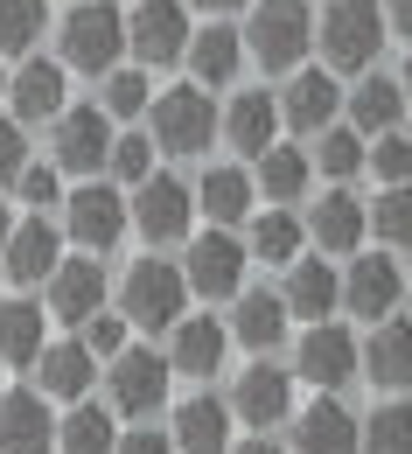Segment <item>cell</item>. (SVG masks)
Returning a JSON list of instances; mask_svg holds the SVG:
<instances>
[{
  "instance_id": "cell-1",
  "label": "cell",
  "mask_w": 412,
  "mask_h": 454,
  "mask_svg": "<svg viewBox=\"0 0 412 454\" xmlns=\"http://www.w3.org/2000/svg\"><path fill=\"white\" fill-rule=\"evenodd\" d=\"M315 50V14L307 0H252L245 7V57L266 77H294Z\"/></svg>"
},
{
  "instance_id": "cell-2",
  "label": "cell",
  "mask_w": 412,
  "mask_h": 454,
  "mask_svg": "<svg viewBox=\"0 0 412 454\" xmlns=\"http://www.w3.org/2000/svg\"><path fill=\"white\" fill-rule=\"evenodd\" d=\"M385 7L377 0H329L322 21H315V50L336 77H356V70H377V50H385Z\"/></svg>"
},
{
  "instance_id": "cell-3",
  "label": "cell",
  "mask_w": 412,
  "mask_h": 454,
  "mask_svg": "<svg viewBox=\"0 0 412 454\" xmlns=\"http://www.w3.org/2000/svg\"><path fill=\"white\" fill-rule=\"evenodd\" d=\"M57 57L63 70H84V77H105L126 63V7L113 0H77L57 28Z\"/></svg>"
},
{
  "instance_id": "cell-4",
  "label": "cell",
  "mask_w": 412,
  "mask_h": 454,
  "mask_svg": "<svg viewBox=\"0 0 412 454\" xmlns=\"http://www.w3.org/2000/svg\"><path fill=\"white\" fill-rule=\"evenodd\" d=\"M189 273L182 266H168L161 252H147L140 266H126V280H119V315L133 322V329H175L182 315H189Z\"/></svg>"
},
{
  "instance_id": "cell-5",
  "label": "cell",
  "mask_w": 412,
  "mask_h": 454,
  "mask_svg": "<svg viewBox=\"0 0 412 454\" xmlns=\"http://www.w3.org/2000/svg\"><path fill=\"white\" fill-rule=\"evenodd\" d=\"M133 231V210H126V189L119 182H70L63 189V238L77 245V252H91V259H105L119 252V238Z\"/></svg>"
},
{
  "instance_id": "cell-6",
  "label": "cell",
  "mask_w": 412,
  "mask_h": 454,
  "mask_svg": "<svg viewBox=\"0 0 412 454\" xmlns=\"http://www.w3.org/2000/svg\"><path fill=\"white\" fill-rule=\"evenodd\" d=\"M147 133H154V147L161 154H210V140L224 133V113L210 106V91L203 84H175V91H154V106H147Z\"/></svg>"
},
{
  "instance_id": "cell-7",
  "label": "cell",
  "mask_w": 412,
  "mask_h": 454,
  "mask_svg": "<svg viewBox=\"0 0 412 454\" xmlns=\"http://www.w3.org/2000/svg\"><path fill=\"white\" fill-rule=\"evenodd\" d=\"M126 210H133V231L147 238V252H168V245H189V231H196V189L182 175L154 168L147 182L126 189Z\"/></svg>"
},
{
  "instance_id": "cell-8",
  "label": "cell",
  "mask_w": 412,
  "mask_h": 454,
  "mask_svg": "<svg viewBox=\"0 0 412 454\" xmlns=\"http://www.w3.org/2000/svg\"><path fill=\"white\" fill-rule=\"evenodd\" d=\"M189 35H196L189 0H133L126 7V57L140 70H175L189 57Z\"/></svg>"
},
{
  "instance_id": "cell-9",
  "label": "cell",
  "mask_w": 412,
  "mask_h": 454,
  "mask_svg": "<svg viewBox=\"0 0 412 454\" xmlns=\"http://www.w3.org/2000/svg\"><path fill=\"white\" fill-rule=\"evenodd\" d=\"M245 266H252V252H245V238L224 224L210 231H189V245H182V273H189V294L196 301H237L245 294Z\"/></svg>"
},
{
  "instance_id": "cell-10",
  "label": "cell",
  "mask_w": 412,
  "mask_h": 454,
  "mask_svg": "<svg viewBox=\"0 0 412 454\" xmlns=\"http://www.w3.org/2000/svg\"><path fill=\"white\" fill-rule=\"evenodd\" d=\"M168 385H175V364L154 356V349H133L126 342L113 364H105V405H113L119 419H154L168 405Z\"/></svg>"
},
{
  "instance_id": "cell-11",
  "label": "cell",
  "mask_w": 412,
  "mask_h": 454,
  "mask_svg": "<svg viewBox=\"0 0 412 454\" xmlns=\"http://www.w3.org/2000/svg\"><path fill=\"white\" fill-rule=\"evenodd\" d=\"M113 154V113L91 98V106H63L50 119V161H57L70 182H91Z\"/></svg>"
},
{
  "instance_id": "cell-12",
  "label": "cell",
  "mask_w": 412,
  "mask_h": 454,
  "mask_svg": "<svg viewBox=\"0 0 412 454\" xmlns=\"http://www.w3.org/2000/svg\"><path fill=\"white\" fill-rule=\"evenodd\" d=\"M294 378L315 392H343L350 378H363V342L329 315V322H307L294 342Z\"/></svg>"
},
{
  "instance_id": "cell-13",
  "label": "cell",
  "mask_w": 412,
  "mask_h": 454,
  "mask_svg": "<svg viewBox=\"0 0 412 454\" xmlns=\"http://www.w3.org/2000/svg\"><path fill=\"white\" fill-rule=\"evenodd\" d=\"M231 412H237V427H252V434L287 427L294 419V371H280L273 356H252L231 385Z\"/></svg>"
},
{
  "instance_id": "cell-14",
  "label": "cell",
  "mask_w": 412,
  "mask_h": 454,
  "mask_svg": "<svg viewBox=\"0 0 412 454\" xmlns=\"http://www.w3.org/2000/svg\"><path fill=\"white\" fill-rule=\"evenodd\" d=\"M287 427H294L287 454H363V419L336 392H322L315 405H294Z\"/></svg>"
},
{
  "instance_id": "cell-15",
  "label": "cell",
  "mask_w": 412,
  "mask_h": 454,
  "mask_svg": "<svg viewBox=\"0 0 412 454\" xmlns=\"http://www.w3.org/2000/svg\"><path fill=\"white\" fill-rule=\"evenodd\" d=\"M399 301H406V266L385 259V252H350V266H343V308L356 322H385Z\"/></svg>"
},
{
  "instance_id": "cell-16",
  "label": "cell",
  "mask_w": 412,
  "mask_h": 454,
  "mask_svg": "<svg viewBox=\"0 0 412 454\" xmlns=\"http://www.w3.org/2000/svg\"><path fill=\"white\" fill-rule=\"evenodd\" d=\"M280 119L294 126V133H329L336 119H343V84H336V70L329 63H300L294 77H287V91H280Z\"/></svg>"
},
{
  "instance_id": "cell-17",
  "label": "cell",
  "mask_w": 412,
  "mask_h": 454,
  "mask_svg": "<svg viewBox=\"0 0 412 454\" xmlns=\"http://www.w3.org/2000/svg\"><path fill=\"white\" fill-rule=\"evenodd\" d=\"M0 266H7V280H14V286H43V280H50V273L63 266V224H50L43 210L14 217V231H7V252H0Z\"/></svg>"
},
{
  "instance_id": "cell-18",
  "label": "cell",
  "mask_w": 412,
  "mask_h": 454,
  "mask_svg": "<svg viewBox=\"0 0 412 454\" xmlns=\"http://www.w3.org/2000/svg\"><path fill=\"white\" fill-rule=\"evenodd\" d=\"M63 106H70V70H63V57H21V70L7 77V113L21 119V126H43Z\"/></svg>"
},
{
  "instance_id": "cell-19",
  "label": "cell",
  "mask_w": 412,
  "mask_h": 454,
  "mask_svg": "<svg viewBox=\"0 0 412 454\" xmlns=\"http://www.w3.org/2000/svg\"><path fill=\"white\" fill-rule=\"evenodd\" d=\"M237 427V412H231V398H217V392H189L168 412V434H175V448L182 454H231V434Z\"/></svg>"
},
{
  "instance_id": "cell-20",
  "label": "cell",
  "mask_w": 412,
  "mask_h": 454,
  "mask_svg": "<svg viewBox=\"0 0 412 454\" xmlns=\"http://www.w3.org/2000/svg\"><path fill=\"white\" fill-rule=\"evenodd\" d=\"M43 308L57 315V322H91L98 308H105V266L91 259V252H77V259H63L57 273L43 280Z\"/></svg>"
},
{
  "instance_id": "cell-21",
  "label": "cell",
  "mask_w": 412,
  "mask_h": 454,
  "mask_svg": "<svg viewBox=\"0 0 412 454\" xmlns=\"http://www.w3.org/2000/svg\"><path fill=\"white\" fill-rule=\"evenodd\" d=\"M0 454H57V412L35 385L0 392Z\"/></svg>"
},
{
  "instance_id": "cell-22",
  "label": "cell",
  "mask_w": 412,
  "mask_h": 454,
  "mask_svg": "<svg viewBox=\"0 0 412 454\" xmlns=\"http://www.w3.org/2000/svg\"><path fill=\"white\" fill-rule=\"evenodd\" d=\"M307 238H315L329 259H350L356 245L370 238V203H363V196H350V182H336V189L307 210Z\"/></svg>"
},
{
  "instance_id": "cell-23",
  "label": "cell",
  "mask_w": 412,
  "mask_h": 454,
  "mask_svg": "<svg viewBox=\"0 0 412 454\" xmlns=\"http://www.w3.org/2000/svg\"><path fill=\"white\" fill-rule=\"evenodd\" d=\"M28 371H35V392L50 398V405H77V398H91L98 356L84 349V336H70V342H43V356Z\"/></svg>"
},
{
  "instance_id": "cell-24",
  "label": "cell",
  "mask_w": 412,
  "mask_h": 454,
  "mask_svg": "<svg viewBox=\"0 0 412 454\" xmlns=\"http://www.w3.org/2000/svg\"><path fill=\"white\" fill-rule=\"evenodd\" d=\"M294 329V315H287V294H273V286H245L231 301V342H245L252 356H273L280 342Z\"/></svg>"
},
{
  "instance_id": "cell-25",
  "label": "cell",
  "mask_w": 412,
  "mask_h": 454,
  "mask_svg": "<svg viewBox=\"0 0 412 454\" xmlns=\"http://www.w3.org/2000/svg\"><path fill=\"white\" fill-rule=\"evenodd\" d=\"M406 113H412V106H406V84H399V77H385V70H356V84L343 91V119H350L363 140L392 133Z\"/></svg>"
},
{
  "instance_id": "cell-26",
  "label": "cell",
  "mask_w": 412,
  "mask_h": 454,
  "mask_svg": "<svg viewBox=\"0 0 412 454\" xmlns=\"http://www.w3.org/2000/svg\"><path fill=\"white\" fill-rule=\"evenodd\" d=\"M224 349H231V322H217V315H182L175 329H168L175 378H217L224 371Z\"/></svg>"
},
{
  "instance_id": "cell-27",
  "label": "cell",
  "mask_w": 412,
  "mask_h": 454,
  "mask_svg": "<svg viewBox=\"0 0 412 454\" xmlns=\"http://www.w3.org/2000/svg\"><path fill=\"white\" fill-rule=\"evenodd\" d=\"M182 63H189V84H203V91H224V84H237V70H245V28H231V21L196 28Z\"/></svg>"
},
{
  "instance_id": "cell-28",
  "label": "cell",
  "mask_w": 412,
  "mask_h": 454,
  "mask_svg": "<svg viewBox=\"0 0 412 454\" xmlns=\"http://www.w3.org/2000/svg\"><path fill=\"white\" fill-rule=\"evenodd\" d=\"M252 203H259V182H252V168L217 161V168L196 175V217H210V224L237 231L245 217H252Z\"/></svg>"
},
{
  "instance_id": "cell-29",
  "label": "cell",
  "mask_w": 412,
  "mask_h": 454,
  "mask_svg": "<svg viewBox=\"0 0 412 454\" xmlns=\"http://www.w3.org/2000/svg\"><path fill=\"white\" fill-rule=\"evenodd\" d=\"M363 378L377 392H406L412 385V322H399V315L370 322V336H363Z\"/></svg>"
},
{
  "instance_id": "cell-30",
  "label": "cell",
  "mask_w": 412,
  "mask_h": 454,
  "mask_svg": "<svg viewBox=\"0 0 412 454\" xmlns=\"http://www.w3.org/2000/svg\"><path fill=\"white\" fill-rule=\"evenodd\" d=\"M280 126H287V119H280V98H273L266 84H259V91H237L231 106H224V140H231L237 154H252V161L280 140Z\"/></svg>"
},
{
  "instance_id": "cell-31",
  "label": "cell",
  "mask_w": 412,
  "mask_h": 454,
  "mask_svg": "<svg viewBox=\"0 0 412 454\" xmlns=\"http://www.w3.org/2000/svg\"><path fill=\"white\" fill-rule=\"evenodd\" d=\"M300 245H307V224H300L287 203H266V210L245 217V252H252L259 266H280V273H287L300 259Z\"/></svg>"
},
{
  "instance_id": "cell-32",
  "label": "cell",
  "mask_w": 412,
  "mask_h": 454,
  "mask_svg": "<svg viewBox=\"0 0 412 454\" xmlns=\"http://www.w3.org/2000/svg\"><path fill=\"white\" fill-rule=\"evenodd\" d=\"M252 182H259L266 203H287V210H294L300 196H307V182H315V154L294 147V140H273V147L252 161Z\"/></svg>"
},
{
  "instance_id": "cell-33",
  "label": "cell",
  "mask_w": 412,
  "mask_h": 454,
  "mask_svg": "<svg viewBox=\"0 0 412 454\" xmlns=\"http://www.w3.org/2000/svg\"><path fill=\"white\" fill-rule=\"evenodd\" d=\"M280 294H287V315H294V322H329V315L343 308V273L322 266V259H294Z\"/></svg>"
},
{
  "instance_id": "cell-34",
  "label": "cell",
  "mask_w": 412,
  "mask_h": 454,
  "mask_svg": "<svg viewBox=\"0 0 412 454\" xmlns=\"http://www.w3.org/2000/svg\"><path fill=\"white\" fill-rule=\"evenodd\" d=\"M119 448V412L98 398H77L57 419V454H113Z\"/></svg>"
},
{
  "instance_id": "cell-35",
  "label": "cell",
  "mask_w": 412,
  "mask_h": 454,
  "mask_svg": "<svg viewBox=\"0 0 412 454\" xmlns=\"http://www.w3.org/2000/svg\"><path fill=\"white\" fill-rule=\"evenodd\" d=\"M50 342V322H43V301H0V364L28 371Z\"/></svg>"
},
{
  "instance_id": "cell-36",
  "label": "cell",
  "mask_w": 412,
  "mask_h": 454,
  "mask_svg": "<svg viewBox=\"0 0 412 454\" xmlns=\"http://www.w3.org/2000/svg\"><path fill=\"white\" fill-rule=\"evenodd\" d=\"M98 106H105L113 119H140L147 106H154V70H140V63L105 70V77H98Z\"/></svg>"
},
{
  "instance_id": "cell-37",
  "label": "cell",
  "mask_w": 412,
  "mask_h": 454,
  "mask_svg": "<svg viewBox=\"0 0 412 454\" xmlns=\"http://www.w3.org/2000/svg\"><path fill=\"white\" fill-rule=\"evenodd\" d=\"M363 147H370V140L356 133L350 119H336L329 133H315V147H307V154H315V168L329 175V182H350V175L363 168Z\"/></svg>"
},
{
  "instance_id": "cell-38",
  "label": "cell",
  "mask_w": 412,
  "mask_h": 454,
  "mask_svg": "<svg viewBox=\"0 0 412 454\" xmlns=\"http://www.w3.org/2000/svg\"><path fill=\"white\" fill-rule=\"evenodd\" d=\"M363 454H412V405L406 398H385L363 419Z\"/></svg>"
},
{
  "instance_id": "cell-39",
  "label": "cell",
  "mask_w": 412,
  "mask_h": 454,
  "mask_svg": "<svg viewBox=\"0 0 412 454\" xmlns=\"http://www.w3.org/2000/svg\"><path fill=\"white\" fill-rule=\"evenodd\" d=\"M50 21V0H0V57H28Z\"/></svg>"
},
{
  "instance_id": "cell-40",
  "label": "cell",
  "mask_w": 412,
  "mask_h": 454,
  "mask_svg": "<svg viewBox=\"0 0 412 454\" xmlns=\"http://www.w3.org/2000/svg\"><path fill=\"white\" fill-rule=\"evenodd\" d=\"M154 133H113V154H105V175H113L119 189H133V182H147L154 175Z\"/></svg>"
},
{
  "instance_id": "cell-41",
  "label": "cell",
  "mask_w": 412,
  "mask_h": 454,
  "mask_svg": "<svg viewBox=\"0 0 412 454\" xmlns=\"http://www.w3.org/2000/svg\"><path fill=\"white\" fill-rule=\"evenodd\" d=\"M370 231H377V245H412V182L377 189V203H370Z\"/></svg>"
},
{
  "instance_id": "cell-42",
  "label": "cell",
  "mask_w": 412,
  "mask_h": 454,
  "mask_svg": "<svg viewBox=\"0 0 412 454\" xmlns=\"http://www.w3.org/2000/svg\"><path fill=\"white\" fill-rule=\"evenodd\" d=\"M363 168L377 175V189H392V182H412V140L392 126V133H377L370 147H363Z\"/></svg>"
},
{
  "instance_id": "cell-43",
  "label": "cell",
  "mask_w": 412,
  "mask_h": 454,
  "mask_svg": "<svg viewBox=\"0 0 412 454\" xmlns=\"http://www.w3.org/2000/svg\"><path fill=\"white\" fill-rule=\"evenodd\" d=\"M14 196L28 210H63V168L57 161H28V168L14 175Z\"/></svg>"
},
{
  "instance_id": "cell-44",
  "label": "cell",
  "mask_w": 412,
  "mask_h": 454,
  "mask_svg": "<svg viewBox=\"0 0 412 454\" xmlns=\"http://www.w3.org/2000/svg\"><path fill=\"white\" fill-rule=\"evenodd\" d=\"M126 329H133V322H126L119 308H98L91 322H77V336H84V349H91L98 364H113L119 349H126Z\"/></svg>"
},
{
  "instance_id": "cell-45",
  "label": "cell",
  "mask_w": 412,
  "mask_h": 454,
  "mask_svg": "<svg viewBox=\"0 0 412 454\" xmlns=\"http://www.w3.org/2000/svg\"><path fill=\"white\" fill-rule=\"evenodd\" d=\"M35 154H28V126L21 119H0V189H14V175L28 168Z\"/></svg>"
},
{
  "instance_id": "cell-46",
  "label": "cell",
  "mask_w": 412,
  "mask_h": 454,
  "mask_svg": "<svg viewBox=\"0 0 412 454\" xmlns=\"http://www.w3.org/2000/svg\"><path fill=\"white\" fill-rule=\"evenodd\" d=\"M113 454H182V448H175V434H154V427L140 419L133 434H119V448H113Z\"/></svg>"
},
{
  "instance_id": "cell-47",
  "label": "cell",
  "mask_w": 412,
  "mask_h": 454,
  "mask_svg": "<svg viewBox=\"0 0 412 454\" xmlns=\"http://www.w3.org/2000/svg\"><path fill=\"white\" fill-rule=\"evenodd\" d=\"M231 454H287L273 434H252V441H231Z\"/></svg>"
},
{
  "instance_id": "cell-48",
  "label": "cell",
  "mask_w": 412,
  "mask_h": 454,
  "mask_svg": "<svg viewBox=\"0 0 412 454\" xmlns=\"http://www.w3.org/2000/svg\"><path fill=\"white\" fill-rule=\"evenodd\" d=\"M385 21H392L399 35H412V0H385Z\"/></svg>"
},
{
  "instance_id": "cell-49",
  "label": "cell",
  "mask_w": 412,
  "mask_h": 454,
  "mask_svg": "<svg viewBox=\"0 0 412 454\" xmlns=\"http://www.w3.org/2000/svg\"><path fill=\"white\" fill-rule=\"evenodd\" d=\"M189 7H203L210 21H224V14H237V7H252V0H189Z\"/></svg>"
},
{
  "instance_id": "cell-50",
  "label": "cell",
  "mask_w": 412,
  "mask_h": 454,
  "mask_svg": "<svg viewBox=\"0 0 412 454\" xmlns=\"http://www.w3.org/2000/svg\"><path fill=\"white\" fill-rule=\"evenodd\" d=\"M7 231H14V210H7V189H0V252H7Z\"/></svg>"
},
{
  "instance_id": "cell-51",
  "label": "cell",
  "mask_w": 412,
  "mask_h": 454,
  "mask_svg": "<svg viewBox=\"0 0 412 454\" xmlns=\"http://www.w3.org/2000/svg\"><path fill=\"white\" fill-rule=\"evenodd\" d=\"M399 84H406V106H412V63H406V70H399Z\"/></svg>"
},
{
  "instance_id": "cell-52",
  "label": "cell",
  "mask_w": 412,
  "mask_h": 454,
  "mask_svg": "<svg viewBox=\"0 0 412 454\" xmlns=\"http://www.w3.org/2000/svg\"><path fill=\"white\" fill-rule=\"evenodd\" d=\"M0 106H7V70H0Z\"/></svg>"
},
{
  "instance_id": "cell-53",
  "label": "cell",
  "mask_w": 412,
  "mask_h": 454,
  "mask_svg": "<svg viewBox=\"0 0 412 454\" xmlns=\"http://www.w3.org/2000/svg\"><path fill=\"white\" fill-rule=\"evenodd\" d=\"M406 301H412V273H406Z\"/></svg>"
}]
</instances>
